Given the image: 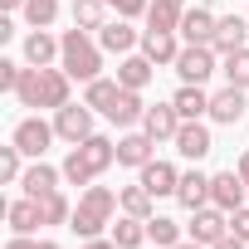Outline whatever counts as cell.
Segmentation results:
<instances>
[{
  "label": "cell",
  "instance_id": "cell-1",
  "mask_svg": "<svg viewBox=\"0 0 249 249\" xmlns=\"http://www.w3.org/2000/svg\"><path fill=\"white\" fill-rule=\"evenodd\" d=\"M15 98L25 107H64L69 103V69H49V64L44 69H25Z\"/></svg>",
  "mask_w": 249,
  "mask_h": 249
},
{
  "label": "cell",
  "instance_id": "cell-2",
  "mask_svg": "<svg viewBox=\"0 0 249 249\" xmlns=\"http://www.w3.org/2000/svg\"><path fill=\"white\" fill-rule=\"evenodd\" d=\"M112 205H117V196H112L107 186H88V191L78 196V205H73L69 230H73L78 239H98L103 225H112Z\"/></svg>",
  "mask_w": 249,
  "mask_h": 249
},
{
  "label": "cell",
  "instance_id": "cell-3",
  "mask_svg": "<svg viewBox=\"0 0 249 249\" xmlns=\"http://www.w3.org/2000/svg\"><path fill=\"white\" fill-rule=\"evenodd\" d=\"M59 44H64V49H59V59H64L69 78H83V83L103 78V73H98V69H103V44H93V39H88V30H78V25H73Z\"/></svg>",
  "mask_w": 249,
  "mask_h": 249
},
{
  "label": "cell",
  "instance_id": "cell-4",
  "mask_svg": "<svg viewBox=\"0 0 249 249\" xmlns=\"http://www.w3.org/2000/svg\"><path fill=\"white\" fill-rule=\"evenodd\" d=\"M54 132L64 137V142H88L93 137V112H88V103H64V107H54Z\"/></svg>",
  "mask_w": 249,
  "mask_h": 249
},
{
  "label": "cell",
  "instance_id": "cell-5",
  "mask_svg": "<svg viewBox=\"0 0 249 249\" xmlns=\"http://www.w3.org/2000/svg\"><path fill=\"white\" fill-rule=\"evenodd\" d=\"M230 234V210H220V205H200V210H191V239L196 244H220Z\"/></svg>",
  "mask_w": 249,
  "mask_h": 249
},
{
  "label": "cell",
  "instance_id": "cell-6",
  "mask_svg": "<svg viewBox=\"0 0 249 249\" xmlns=\"http://www.w3.org/2000/svg\"><path fill=\"white\" fill-rule=\"evenodd\" d=\"M176 73H181V83H205L215 73V44H186L176 54Z\"/></svg>",
  "mask_w": 249,
  "mask_h": 249
},
{
  "label": "cell",
  "instance_id": "cell-7",
  "mask_svg": "<svg viewBox=\"0 0 249 249\" xmlns=\"http://www.w3.org/2000/svg\"><path fill=\"white\" fill-rule=\"evenodd\" d=\"M54 137H59V132L49 127L44 117H25V122H15V137H10V142H15L25 157H35V161H39V157L49 152V142H54Z\"/></svg>",
  "mask_w": 249,
  "mask_h": 249
},
{
  "label": "cell",
  "instance_id": "cell-8",
  "mask_svg": "<svg viewBox=\"0 0 249 249\" xmlns=\"http://www.w3.org/2000/svg\"><path fill=\"white\" fill-rule=\"evenodd\" d=\"M244 200H249V186H244L239 171H215V176H210V205H220V210L234 215Z\"/></svg>",
  "mask_w": 249,
  "mask_h": 249
},
{
  "label": "cell",
  "instance_id": "cell-9",
  "mask_svg": "<svg viewBox=\"0 0 249 249\" xmlns=\"http://www.w3.org/2000/svg\"><path fill=\"white\" fill-rule=\"evenodd\" d=\"M142 132H147L152 142H176V132H181V112H176V103H166V107H147Z\"/></svg>",
  "mask_w": 249,
  "mask_h": 249
},
{
  "label": "cell",
  "instance_id": "cell-10",
  "mask_svg": "<svg viewBox=\"0 0 249 249\" xmlns=\"http://www.w3.org/2000/svg\"><path fill=\"white\" fill-rule=\"evenodd\" d=\"M215 25H220V15L205 10V5H196V10L181 15V35H186V44H210V39H215Z\"/></svg>",
  "mask_w": 249,
  "mask_h": 249
},
{
  "label": "cell",
  "instance_id": "cell-11",
  "mask_svg": "<svg viewBox=\"0 0 249 249\" xmlns=\"http://www.w3.org/2000/svg\"><path fill=\"white\" fill-rule=\"evenodd\" d=\"M73 152L83 157V166H88L93 176H103V171H107V166L117 161V142H107V137H98V132H93L88 142H78Z\"/></svg>",
  "mask_w": 249,
  "mask_h": 249
},
{
  "label": "cell",
  "instance_id": "cell-12",
  "mask_svg": "<svg viewBox=\"0 0 249 249\" xmlns=\"http://www.w3.org/2000/svg\"><path fill=\"white\" fill-rule=\"evenodd\" d=\"M142 186H147L152 196H176V186H181V171H176L171 161H157V157H152V161L142 166Z\"/></svg>",
  "mask_w": 249,
  "mask_h": 249
},
{
  "label": "cell",
  "instance_id": "cell-13",
  "mask_svg": "<svg viewBox=\"0 0 249 249\" xmlns=\"http://www.w3.org/2000/svg\"><path fill=\"white\" fill-rule=\"evenodd\" d=\"M210 117H215V122H225V127H234V122L244 117V88H234V83H230V88H220V93L210 98Z\"/></svg>",
  "mask_w": 249,
  "mask_h": 249
},
{
  "label": "cell",
  "instance_id": "cell-14",
  "mask_svg": "<svg viewBox=\"0 0 249 249\" xmlns=\"http://www.w3.org/2000/svg\"><path fill=\"white\" fill-rule=\"evenodd\" d=\"M244 39H249V25L239 20V15H220V25H215V54H234V49H244Z\"/></svg>",
  "mask_w": 249,
  "mask_h": 249
},
{
  "label": "cell",
  "instance_id": "cell-15",
  "mask_svg": "<svg viewBox=\"0 0 249 249\" xmlns=\"http://www.w3.org/2000/svg\"><path fill=\"white\" fill-rule=\"evenodd\" d=\"M142 54H147L152 64H176V54H181L176 30H147V35H142Z\"/></svg>",
  "mask_w": 249,
  "mask_h": 249
},
{
  "label": "cell",
  "instance_id": "cell-16",
  "mask_svg": "<svg viewBox=\"0 0 249 249\" xmlns=\"http://www.w3.org/2000/svg\"><path fill=\"white\" fill-rule=\"evenodd\" d=\"M171 103H176V112H181V122H200V112H210V93H205L200 83H181Z\"/></svg>",
  "mask_w": 249,
  "mask_h": 249
},
{
  "label": "cell",
  "instance_id": "cell-17",
  "mask_svg": "<svg viewBox=\"0 0 249 249\" xmlns=\"http://www.w3.org/2000/svg\"><path fill=\"white\" fill-rule=\"evenodd\" d=\"M176 200H181L186 210L210 205V176H205V171H186V176H181V186H176Z\"/></svg>",
  "mask_w": 249,
  "mask_h": 249
},
{
  "label": "cell",
  "instance_id": "cell-18",
  "mask_svg": "<svg viewBox=\"0 0 249 249\" xmlns=\"http://www.w3.org/2000/svg\"><path fill=\"white\" fill-rule=\"evenodd\" d=\"M5 215H10V230H15V234H35V230L44 225V210H39V200H35V196L10 200V210H5Z\"/></svg>",
  "mask_w": 249,
  "mask_h": 249
},
{
  "label": "cell",
  "instance_id": "cell-19",
  "mask_svg": "<svg viewBox=\"0 0 249 249\" xmlns=\"http://www.w3.org/2000/svg\"><path fill=\"white\" fill-rule=\"evenodd\" d=\"M152 147H157V142H152L147 132H127V137L117 142V161H122V166H137V171H142V166L152 161Z\"/></svg>",
  "mask_w": 249,
  "mask_h": 249
},
{
  "label": "cell",
  "instance_id": "cell-20",
  "mask_svg": "<svg viewBox=\"0 0 249 249\" xmlns=\"http://www.w3.org/2000/svg\"><path fill=\"white\" fill-rule=\"evenodd\" d=\"M176 152L191 157V161H200V157L210 152V127H200V122H181V132H176Z\"/></svg>",
  "mask_w": 249,
  "mask_h": 249
},
{
  "label": "cell",
  "instance_id": "cell-21",
  "mask_svg": "<svg viewBox=\"0 0 249 249\" xmlns=\"http://www.w3.org/2000/svg\"><path fill=\"white\" fill-rule=\"evenodd\" d=\"M59 181H64V171H54V166H44V161H35L25 176H20V186H25V196H49V191H59Z\"/></svg>",
  "mask_w": 249,
  "mask_h": 249
},
{
  "label": "cell",
  "instance_id": "cell-22",
  "mask_svg": "<svg viewBox=\"0 0 249 249\" xmlns=\"http://www.w3.org/2000/svg\"><path fill=\"white\" fill-rule=\"evenodd\" d=\"M98 44H103L107 54H127V49L137 44V30H132L127 20H107V25L98 30Z\"/></svg>",
  "mask_w": 249,
  "mask_h": 249
},
{
  "label": "cell",
  "instance_id": "cell-23",
  "mask_svg": "<svg viewBox=\"0 0 249 249\" xmlns=\"http://www.w3.org/2000/svg\"><path fill=\"white\" fill-rule=\"evenodd\" d=\"M117 127H132V122H142L147 117V103H142V93L137 88H122V98L112 103V112H107Z\"/></svg>",
  "mask_w": 249,
  "mask_h": 249
},
{
  "label": "cell",
  "instance_id": "cell-24",
  "mask_svg": "<svg viewBox=\"0 0 249 249\" xmlns=\"http://www.w3.org/2000/svg\"><path fill=\"white\" fill-rule=\"evenodd\" d=\"M117 83L142 93V88L152 83V59H147V54H132V59H122V64H117Z\"/></svg>",
  "mask_w": 249,
  "mask_h": 249
},
{
  "label": "cell",
  "instance_id": "cell-25",
  "mask_svg": "<svg viewBox=\"0 0 249 249\" xmlns=\"http://www.w3.org/2000/svg\"><path fill=\"white\" fill-rule=\"evenodd\" d=\"M59 49H64V44H59L49 30H35V35L25 39V59H30V69H44V64H49Z\"/></svg>",
  "mask_w": 249,
  "mask_h": 249
},
{
  "label": "cell",
  "instance_id": "cell-26",
  "mask_svg": "<svg viewBox=\"0 0 249 249\" xmlns=\"http://www.w3.org/2000/svg\"><path fill=\"white\" fill-rule=\"evenodd\" d=\"M122 98V83L117 78H93L88 83V93H83V103L88 107H98V112H112V103Z\"/></svg>",
  "mask_w": 249,
  "mask_h": 249
},
{
  "label": "cell",
  "instance_id": "cell-27",
  "mask_svg": "<svg viewBox=\"0 0 249 249\" xmlns=\"http://www.w3.org/2000/svg\"><path fill=\"white\" fill-rule=\"evenodd\" d=\"M152 200H157V196H152L142 181H137V186H122V196H117V205L127 210V215H137V220H152Z\"/></svg>",
  "mask_w": 249,
  "mask_h": 249
},
{
  "label": "cell",
  "instance_id": "cell-28",
  "mask_svg": "<svg viewBox=\"0 0 249 249\" xmlns=\"http://www.w3.org/2000/svg\"><path fill=\"white\" fill-rule=\"evenodd\" d=\"M73 25L78 30H103L107 25V0H73Z\"/></svg>",
  "mask_w": 249,
  "mask_h": 249
},
{
  "label": "cell",
  "instance_id": "cell-29",
  "mask_svg": "<svg viewBox=\"0 0 249 249\" xmlns=\"http://www.w3.org/2000/svg\"><path fill=\"white\" fill-rule=\"evenodd\" d=\"M39 210H44V225H69V220H73V205H69V196H64V191L39 196Z\"/></svg>",
  "mask_w": 249,
  "mask_h": 249
},
{
  "label": "cell",
  "instance_id": "cell-30",
  "mask_svg": "<svg viewBox=\"0 0 249 249\" xmlns=\"http://www.w3.org/2000/svg\"><path fill=\"white\" fill-rule=\"evenodd\" d=\"M112 239H117V249H137V244L147 239V220H137V215L117 220V225H112Z\"/></svg>",
  "mask_w": 249,
  "mask_h": 249
},
{
  "label": "cell",
  "instance_id": "cell-31",
  "mask_svg": "<svg viewBox=\"0 0 249 249\" xmlns=\"http://www.w3.org/2000/svg\"><path fill=\"white\" fill-rule=\"evenodd\" d=\"M147 239H157L161 249H176V244H181V225L166 220V215H152V220H147Z\"/></svg>",
  "mask_w": 249,
  "mask_h": 249
},
{
  "label": "cell",
  "instance_id": "cell-32",
  "mask_svg": "<svg viewBox=\"0 0 249 249\" xmlns=\"http://www.w3.org/2000/svg\"><path fill=\"white\" fill-rule=\"evenodd\" d=\"M181 15L186 10H176V5H147V30H181Z\"/></svg>",
  "mask_w": 249,
  "mask_h": 249
},
{
  "label": "cell",
  "instance_id": "cell-33",
  "mask_svg": "<svg viewBox=\"0 0 249 249\" xmlns=\"http://www.w3.org/2000/svg\"><path fill=\"white\" fill-rule=\"evenodd\" d=\"M225 78H230L234 88H249V44L234 49V54H225Z\"/></svg>",
  "mask_w": 249,
  "mask_h": 249
},
{
  "label": "cell",
  "instance_id": "cell-34",
  "mask_svg": "<svg viewBox=\"0 0 249 249\" xmlns=\"http://www.w3.org/2000/svg\"><path fill=\"white\" fill-rule=\"evenodd\" d=\"M54 15H59V0H25V20H30L35 30H49Z\"/></svg>",
  "mask_w": 249,
  "mask_h": 249
},
{
  "label": "cell",
  "instance_id": "cell-35",
  "mask_svg": "<svg viewBox=\"0 0 249 249\" xmlns=\"http://www.w3.org/2000/svg\"><path fill=\"white\" fill-rule=\"evenodd\" d=\"M59 171H64V181H69V186H88V181H93V171L83 166V157H78V152H69Z\"/></svg>",
  "mask_w": 249,
  "mask_h": 249
},
{
  "label": "cell",
  "instance_id": "cell-36",
  "mask_svg": "<svg viewBox=\"0 0 249 249\" xmlns=\"http://www.w3.org/2000/svg\"><path fill=\"white\" fill-rule=\"evenodd\" d=\"M20 157H25V152H20L15 142L0 147V176H5V181H20V176H25V171H20Z\"/></svg>",
  "mask_w": 249,
  "mask_h": 249
},
{
  "label": "cell",
  "instance_id": "cell-37",
  "mask_svg": "<svg viewBox=\"0 0 249 249\" xmlns=\"http://www.w3.org/2000/svg\"><path fill=\"white\" fill-rule=\"evenodd\" d=\"M147 5H152V0H107V10H117L122 20H137V15H147Z\"/></svg>",
  "mask_w": 249,
  "mask_h": 249
},
{
  "label": "cell",
  "instance_id": "cell-38",
  "mask_svg": "<svg viewBox=\"0 0 249 249\" xmlns=\"http://www.w3.org/2000/svg\"><path fill=\"white\" fill-rule=\"evenodd\" d=\"M20 78H25V69L15 59H0V88H20Z\"/></svg>",
  "mask_w": 249,
  "mask_h": 249
},
{
  "label": "cell",
  "instance_id": "cell-39",
  "mask_svg": "<svg viewBox=\"0 0 249 249\" xmlns=\"http://www.w3.org/2000/svg\"><path fill=\"white\" fill-rule=\"evenodd\" d=\"M230 230H234V239H244V244H249V205H239V210L230 215Z\"/></svg>",
  "mask_w": 249,
  "mask_h": 249
},
{
  "label": "cell",
  "instance_id": "cell-40",
  "mask_svg": "<svg viewBox=\"0 0 249 249\" xmlns=\"http://www.w3.org/2000/svg\"><path fill=\"white\" fill-rule=\"evenodd\" d=\"M5 249H39V244H35V239H30V234H15V239H10V244H5Z\"/></svg>",
  "mask_w": 249,
  "mask_h": 249
},
{
  "label": "cell",
  "instance_id": "cell-41",
  "mask_svg": "<svg viewBox=\"0 0 249 249\" xmlns=\"http://www.w3.org/2000/svg\"><path fill=\"white\" fill-rule=\"evenodd\" d=\"M210 249H244V239H234V234H225L220 244H210Z\"/></svg>",
  "mask_w": 249,
  "mask_h": 249
},
{
  "label": "cell",
  "instance_id": "cell-42",
  "mask_svg": "<svg viewBox=\"0 0 249 249\" xmlns=\"http://www.w3.org/2000/svg\"><path fill=\"white\" fill-rule=\"evenodd\" d=\"M83 249H117V239H88Z\"/></svg>",
  "mask_w": 249,
  "mask_h": 249
},
{
  "label": "cell",
  "instance_id": "cell-43",
  "mask_svg": "<svg viewBox=\"0 0 249 249\" xmlns=\"http://www.w3.org/2000/svg\"><path fill=\"white\" fill-rule=\"evenodd\" d=\"M239 176H244V186H249V152L239 157Z\"/></svg>",
  "mask_w": 249,
  "mask_h": 249
},
{
  "label": "cell",
  "instance_id": "cell-44",
  "mask_svg": "<svg viewBox=\"0 0 249 249\" xmlns=\"http://www.w3.org/2000/svg\"><path fill=\"white\" fill-rule=\"evenodd\" d=\"M0 5H5V10H20V5H25V0H0Z\"/></svg>",
  "mask_w": 249,
  "mask_h": 249
},
{
  "label": "cell",
  "instance_id": "cell-45",
  "mask_svg": "<svg viewBox=\"0 0 249 249\" xmlns=\"http://www.w3.org/2000/svg\"><path fill=\"white\" fill-rule=\"evenodd\" d=\"M157 5H176V10H186V0H157Z\"/></svg>",
  "mask_w": 249,
  "mask_h": 249
},
{
  "label": "cell",
  "instance_id": "cell-46",
  "mask_svg": "<svg viewBox=\"0 0 249 249\" xmlns=\"http://www.w3.org/2000/svg\"><path fill=\"white\" fill-rule=\"evenodd\" d=\"M39 249H59V244H54V239H39Z\"/></svg>",
  "mask_w": 249,
  "mask_h": 249
},
{
  "label": "cell",
  "instance_id": "cell-47",
  "mask_svg": "<svg viewBox=\"0 0 249 249\" xmlns=\"http://www.w3.org/2000/svg\"><path fill=\"white\" fill-rule=\"evenodd\" d=\"M176 249H205V244H196V239H191V244H176Z\"/></svg>",
  "mask_w": 249,
  "mask_h": 249
}]
</instances>
